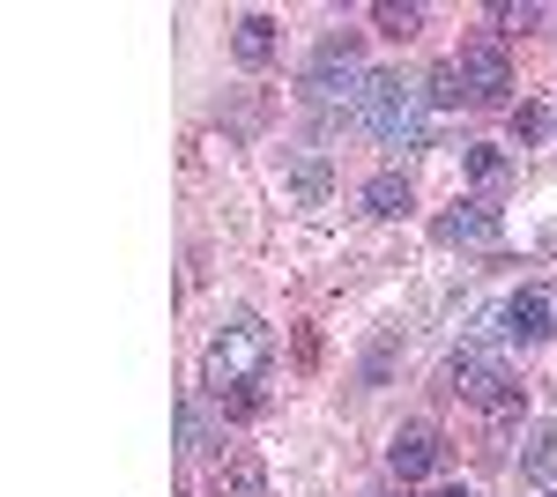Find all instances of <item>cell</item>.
<instances>
[{"mask_svg":"<svg viewBox=\"0 0 557 497\" xmlns=\"http://www.w3.org/2000/svg\"><path fill=\"white\" fill-rule=\"evenodd\" d=\"M498 23H513V30H528V23H543V8H528V0H506V8H491Z\"/></svg>","mask_w":557,"mask_h":497,"instance_id":"ac0fdd59","label":"cell"},{"mask_svg":"<svg viewBox=\"0 0 557 497\" xmlns=\"http://www.w3.org/2000/svg\"><path fill=\"white\" fill-rule=\"evenodd\" d=\"M349 75H357V38H327L320 45V52H312V75H305V89H312V97H335V83H349Z\"/></svg>","mask_w":557,"mask_h":497,"instance_id":"ba28073f","label":"cell"},{"mask_svg":"<svg viewBox=\"0 0 557 497\" xmlns=\"http://www.w3.org/2000/svg\"><path fill=\"white\" fill-rule=\"evenodd\" d=\"M438 497H475V490H461V483H454V490H438Z\"/></svg>","mask_w":557,"mask_h":497,"instance_id":"d6986e66","label":"cell"},{"mask_svg":"<svg viewBox=\"0 0 557 497\" xmlns=\"http://www.w3.org/2000/svg\"><path fill=\"white\" fill-rule=\"evenodd\" d=\"M461 97H469V89H461V67H438V75L424 83V104H431V112H446V104H461Z\"/></svg>","mask_w":557,"mask_h":497,"instance_id":"5bb4252c","label":"cell"},{"mask_svg":"<svg viewBox=\"0 0 557 497\" xmlns=\"http://www.w3.org/2000/svg\"><path fill=\"white\" fill-rule=\"evenodd\" d=\"M298 201H305V208L327 201V171H320V164H305V171H298Z\"/></svg>","mask_w":557,"mask_h":497,"instance_id":"e0dca14e","label":"cell"},{"mask_svg":"<svg viewBox=\"0 0 557 497\" xmlns=\"http://www.w3.org/2000/svg\"><path fill=\"white\" fill-rule=\"evenodd\" d=\"M372 23H380L386 38H417V30H424V8H401V0H380V8H372Z\"/></svg>","mask_w":557,"mask_h":497,"instance_id":"7c38bea8","label":"cell"},{"mask_svg":"<svg viewBox=\"0 0 557 497\" xmlns=\"http://www.w3.org/2000/svg\"><path fill=\"white\" fill-rule=\"evenodd\" d=\"M268 357H275V334H268V320L238 312V320H231V327L209 341V386H215V401H223V394H238V386H260Z\"/></svg>","mask_w":557,"mask_h":497,"instance_id":"7a4b0ae2","label":"cell"},{"mask_svg":"<svg viewBox=\"0 0 557 497\" xmlns=\"http://www.w3.org/2000/svg\"><path fill=\"white\" fill-rule=\"evenodd\" d=\"M386 468H394L401 483H417V475H431V468H438V438H431L424 423L394 431V446H386Z\"/></svg>","mask_w":557,"mask_h":497,"instance_id":"52a82bcc","label":"cell"},{"mask_svg":"<svg viewBox=\"0 0 557 497\" xmlns=\"http://www.w3.org/2000/svg\"><path fill=\"white\" fill-rule=\"evenodd\" d=\"M469 178L475 186H506V149H469Z\"/></svg>","mask_w":557,"mask_h":497,"instance_id":"9a60e30c","label":"cell"},{"mask_svg":"<svg viewBox=\"0 0 557 497\" xmlns=\"http://www.w3.org/2000/svg\"><path fill=\"white\" fill-rule=\"evenodd\" d=\"M454 394L475 401L483 415H513L520 409V378L506 372L491 349H461V357H454Z\"/></svg>","mask_w":557,"mask_h":497,"instance_id":"3957f363","label":"cell"},{"mask_svg":"<svg viewBox=\"0 0 557 497\" xmlns=\"http://www.w3.org/2000/svg\"><path fill=\"white\" fill-rule=\"evenodd\" d=\"M357 120L372 126L386 149H424V141H431L424 89L401 83V75H364V83H357Z\"/></svg>","mask_w":557,"mask_h":497,"instance_id":"6da1fadb","label":"cell"},{"mask_svg":"<svg viewBox=\"0 0 557 497\" xmlns=\"http://www.w3.org/2000/svg\"><path fill=\"white\" fill-rule=\"evenodd\" d=\"M209 490H215V497H260V490H268V460H260V453H231V460H215Z\"/></svg>","mask_w":557,"mask_h":497,"instance_id":"9c48e42d","label":"cell"},{"mask_svg":"<svg viewBox=\"0 0 557 497\" xmlns=\"http://www.w3.org/2000/svg\"><path fill=\"white\" fill-rule=\"evenodd\" d=\"M543 497H557V490H543Z\"/></svg>","mask_w":557,"mask_h":497,"instance_id":"44dd1931","label":"cell"},{"mask_svg":"<svg viewBox=\"0 0 557 497\" xmlns=\"http://www.w3.org/2000/svg\"><path fill=\"white\" fill-rule=\"evenodd\" d=\"M543 134H550V112H543V104H520L513 112V141H543Z\"/></svg>","mask_w":557,"mask_h":497,"instance_id":"2e32d148","label":"cell"},{"mask_svg":"<svg viewBox=\"0 0 557 497\" xmlns=\"http://www.w3.org/2000/svg\"><path fill=\"white\" fill-rule=\"evenodd\" d=\"M409 201H417V194H409V178H401V171H380V178L364 186V215H401Z\"/></svg>","mask_w":557,"mask_h":497,"instance_id":"30bf717a","label":"cell"},{"mask_svg":"<svg viewBox=\"0 0 557 497\" xmlns=\"http://www.w3.org/2000/svg\"><path fill=\"white\" fill-rule=\"evenodd\" d=\"M506 334H520V341H550V334H557V297L550 290L506 297Z\"/></svg>","mask_w":557,"mask_h":497,"instance_id":"5b68a950","label":"cell"},{"mask_svg":"<svg viewBox=\"0 0 557 497\" xmlns=\"http://www.w3.org/2000/svg\"><path fill=\"white\" fill-rule=\"evenodd\" d=\"M461 89H469V104H498L506 89H513V60H506V45L498 38H475V45H461Z\"/></svg>","mask_w":557,"mask_h":497,"instance_id":"277c9868","label":"cell"},{"mask_svg":"<svg viewBox=\"0 0 557 497\" xmlns=\"http://www.w3.org/2000/svg\"><path fill=\"white\" fill-rule=\"evenodd\" d=\"M231 45H238V60H246V67H268V52H275V23H268V15H246Z\"/></svg>","mask_w":557,"mask_h":497,"instance_id":"8fae6325","label":"cell"},{"mask_svg":"<svg viewBox=\"0 0 557 497\" xmlns=\"http://www.w3.org/2000/svg\"><path fill=\"white\" fill-rule=\"evenodd\" d=\"M380 497H409V490H380Z\"/></svg>","mask_w":557,"mask_h":497,"instance_id":"ffe728a7","label":"cell"},{"mask_svg":"<svg viewBox=\"0 0 557 497\" xmlns=\"http://www.w3.org/2000/svg\"><path fill=\"white\" fill-rule=\"evenodd\" d=\"M438 238H446V246H498V208L461 201L454 215H438Z\"/></svg>","mask_w":557,"mask_h":497,"instance_id":"8992f818","label":"cell"},{"mask_svg":"<svg viewBox=\"0 0 557 497\" xmlns=\"http://www.w3.org/2000/svg\"><path fill=\"white\" fill-rule=\"evenodd\" d=\"M528 475H535V483H557V431L550 423L528 438Z\"/></svg>","mask_w":557,"mask_h":497,"instance_id":"4fadbf2b","label":"cell"}]
</instances>
